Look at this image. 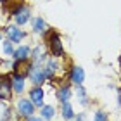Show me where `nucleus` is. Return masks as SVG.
<instances>
[{
    "label": "nucleus",
    "instance_id": "obj_14",
    "mask_svg": "<svg viewBox=\"0 0 121 121\" xmlns=\"http://www.w3.org/2000/svg\"><path fill=\"white\" fill-rule=\"evenodd\" d=\"M54 116V107L52 106H45L42 109V118H45V119H50Z\"/></svg>",
    "mask_w": 121,
    "mask_h": 121
},
{
    "label": "nucleus",
    "instance_id": "obj_20",
    "mask_svg": "<svg viewBox=\"0 0 121 121\" xmlns=\"http://www.w3.org/2000/svg\"><path fill=\"white\" fill-rule=\"evenodd\" d=\"M4 2H10V0H4Z\"/></svg>",
    "mask_w": 121,
    "mask_h": 121
},
{
    "label": "nucleus",
    "instance_id": "obj_3",
    "mask_svg": "<svg viewBox=\"0 0 121 121\" xmlns=\"http://www.w3.org/2000/svg\"><path fill=\"white\" fill-rule=\"evenodd\" d=\"M5 31H7V36H9V40L12 43H17V42H21L24 38V33L21 31L17 26H7Z\"/></svg>",
    "mask_w": 121,
    "mask_h": 121
},
{
    "label": "nucleus",
    "instance_id": "obj_7",
    "mask_svg": "<svg viewBox=\"0 0 121 121\" xmlns=\"http://www.w3.org/2000/svg\"><path fill=\"white\" fill-rule=\"evenodd\" d=\"M83 78H85L83 69H81V68H78V66H74V68H73V71H71V81H74L76 85H81Z\"/></svg>",
    "mask_w": 121,
    "mask_h": 121
},
{
    "label": "nucleus",
    "instance_id": "obj_1",
    "mask_svg": "<svg viewBox=\"0 0 121 121\" xmlns=\"http://www.w3.org/2000/svg\"><path fill=\"white\" fill-rule=\"evenodd\" d=\"M10 85H12V81H10L9 76H5L2 74L0 76V99L2 100H9L10 99Z\"/></svg>",
    "mask_w": 121,
    "mask_h": 121
},
{
    "label": "nucleus",
    "instance_id": "obj_12",
    "mask_svg": "<svg viewBox=\"0 0 121 121\" xmlns=\"http://www.w3.org/2000/svg\"><path fill=\"white\" fill-rule=\"evenodd\" d=\"M45 21H43L42 17H36L35 21H33V31H36V33H43L45 31Z\"/></svg>",
    "mask_w": 121,
    "mask_h": 121
},
{
    "label": "nucleus",
    "instance_id": "obj_11",
    "mask_svg": "<svg viewBox=\"0 0 121 121\" xmlns=\"http://www.w3.org/2000/svg\"><path fill=\"white\" fill-rule=\"evenodd\" d=\"M12 85H14V90L21 93L24 90V78L23 76H17V74H14V81H12Z\"/></svg>",
    "mask_w": 121,
    "mask_h": 121
},
{
    "label": "nucleus",
    "instance_id": "obj_19",
    "mask_svg": "<svg viewBox=\"0 0 121 121\" xmlns=\"http://www.w3.org/2000/svg\"><path fill=\"white\" fill-rule=\"evenodd\" d=\"M97 119H106V114H102V112H97Z\"/></svg>",
    "mask_w": 121,
    "mask_h": 121
},
{
    "label": "nucleus",
    "instance_id": "obj_21",
    "mask_svg": "<svg viewBox=\"0 0 121 121\" xmlns=\"http://www.w3.org/2000/svg\"><path fill=\"white\" fill-rule=\"evenodd\" d=\"M0 40H2V35H0Z\"/></svg>",
    "mask_w": 121,
    "mask_h": 121
},
{
    "label": "nucleus",
    "instance_id": "obj_8",
    "mask_svg": "<svg viewBox=\"0 0 121 121\" xmlns=\"http://www.w3.org/2000/svg\"><path fill=\"white\" fill-rule=\"evenodd\" d=\"M14 16H16V23H17V24H24L26 21L30 19V10L26 9V7H21Z\"/></svg>",
    "mask_w": 121,
    "mask_h": 121
},
{
    "label": "nucleus",
    "instance_id": "obj_18",
    "mask_svg": "<svg viewBox=\"0 0 121 121\" xmlns=\"http://www.w3.org/2000/svg\"><path fill=\"white\" fill-rule=\"evenodd\" d=\"M78 93H80V99H81V102H85V100H86V99H85V92L80 88V90H78Z\"/></svg>",
    "mask_w": 121,
    "mask_h": 121
},
{
    "label": "nucleus",
    "instance_id": "obj_4",
    "mask_svg": "<svg viewBox=\"0 0 121 121\" xmlns=\"http://www.w3.org/2000/svg\"><path fill=\"white\" fill-rule=\"evenodd\" d=\"M17 109H19V114L21 116H30V114H33V111H35V107H33V102L31 100H24V99H21V100L17 102Z\"/></svg>",
    "mask_w": 121,
    "mask_h": 121
},
{
    "label": "nucleus",
    "instance_id": "obj_15",
    "mask_svg": "<svg viewBox=\"0 0 121 121\" xmlns=\"http://www.w3.org/2000/svg\"><path fill=\"white\" fill-rule=\"evenodd\" d=\"M62 104H64V109H62V116H64V118H68V119H69V118H73V107H71L68 102H62Z\"/></svg>",
    "mask_w": 121,
    "mask_h": 121
},
{
    "label": "nucleus",
    "instance_id": "obj_6",
    "mask_svg": "<svg viewBox=\"0 0 121 121\" xmlns=\"http://www.w3.org/2000/svg\"><path fill=\"white\" fill-rule=\"evenodd\" d=\"M30 69H31L30 64H26L24 60H17V64H16V68H14V73L17 76H23V78H24V74H28Z\"/></svg>",
    "mask_w": 121,
    "mask_h": 121
},
{
    "label": "nucleus",
    "instance_id": "obj_13",
    "mask_svg": "<svg viewBox=\"0 0 121 121\" xmlns=\"http://www.w3.org/2000/svg\"><path fill=\"white\" fill-rule=\"evenodd\" d=\"M69 93H71V92H69V88H68V86L60 88V90H59V100H60V102H68V99L71 97Z\"/></svg>",
    "mask_w": 121,
    "mask_h": 121
},
{
    "label": "nucleus",
    "instance_id": "obj_16",
    "mask_svg": "<svg viewBox=\"0 0 121 121\" xmlns=\"http://www.w3.org/2000/svg\"><path fill=\"white\" fill-rule=\"evenodd\" d=\"M33 57H35V60H42L43 59V47H36L33 50Z\"/></svg>",
    "mask_w": 121,
    "mask_h": 121
},
{
    "label": "nucleus",
    "instance_id": "obj_9",
    "mask_svg": "<svg viewBox=\"0 0 121 121\" xmlns=\"http://www.w3.org/2000/svg\"><path fill=\"white\" fill-rule=\"evenodd\" d=\"M12 56L17 59V60H26V59H28V56H30V48L26 47V45H23V47H19L17 50L12 54Z\"/></svg>",
    "mask_w": 121,
    "mask_h": 121
},
{
    "label": "nucleus",
    "instance_id": "obj_10",
    "mask_svg": "<svg viewBox=\"0 0 121 121\" xmlns=\"http://www.w3.org/2000/svg\"><path fill=\"white\" fill-rule=\"evenodd\" d=\"M31 102L36 104V106H40V104L43 102V92H42V88L31 90Z\"/></svg>",
    "mask_w": 121,
    "mask_h": 121
},
{
    "label": "nucleus",
    "instance_id": "obj_17",
    "mask_svg": "<svg viewBox=\"0 0 121 121\" xmlns=\"http://www.w3.org/2000/svg\"><path fill=\"white\" fill-rule=\"evenodd\" d=\"M4 52H5V54H9V56H12V54H14L12 42H5V43H4Z\"/></svg>",
    "mask_w": 121,
    "mask_h": 121
},
{
    "label": "nucleus",
    "instance_id": "obj_2",
    "mask_svg": "<svg viewBox=\"0 0 121 121\" xmlns=\"http://www.w3.org/2000/svg\"><path fill=\"white\" fill-rule=\"evenodd\" d=\"M48 45H50V52H52L56 57L62 56V42H60L59 35L52 33V35H50V38H48Z\"/></svg>",
    "mask_w": 121,
    "mask_h": 121
},
{
    "label": "nucleus",
    "instance_id": "obj_5",
    "mask_svg": "<svg viewBox=\"0 0 121 121\" xmlns=\"http://www.w3.org/2000/svg\"><path fill=\"white\" fill-rule=\"evenodd\" d=\"M30 76L31 80L35 81L36 85H40L43 80H45V73H43V68H40V66H36V68H31L30 69Z\"/></svg>",
    "mask_w": 121,
    "mask_h": 121
}]
</instances>
